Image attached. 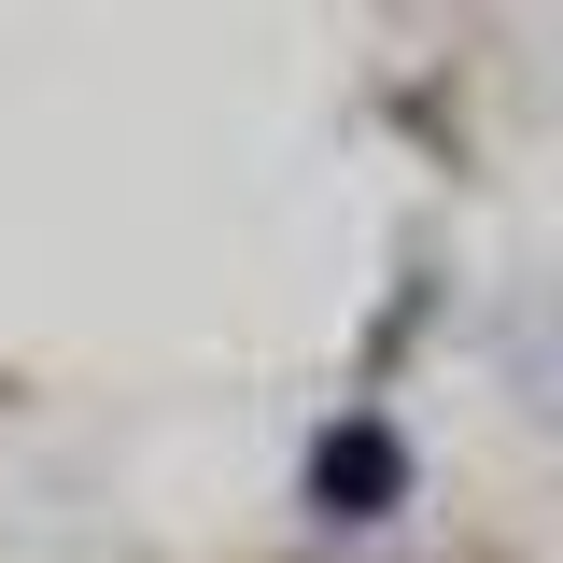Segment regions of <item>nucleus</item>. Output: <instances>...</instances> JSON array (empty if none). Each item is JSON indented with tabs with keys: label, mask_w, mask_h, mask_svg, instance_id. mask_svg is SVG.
<instances>
[{
	"label": "nucleus",
	"mask_w": 563,
	"mask_h": 563,
	"mask_svg": "<svg viewBox=\"0 0 563 563\" xmlns=\"http://www.w3.org/2000/svg\"><path fill=\"white\" fill-rule=\"evenodd\" d=\"M310 479H324V521H380V493H395V437H380V422H339V437L310 451Z\"/></svg>",
	"instance_id": "1"
}]
</instances>
